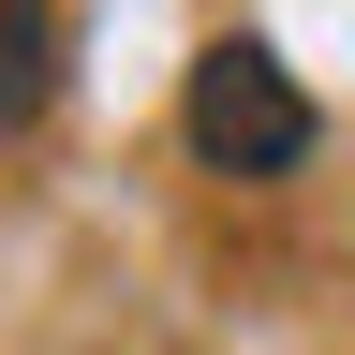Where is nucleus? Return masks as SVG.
<instances>
[{"label":"nucleus","mask_w":355,"mask_h":355,"mask_svg":"<svg viewBox=\"0 0 355 355\" xmlns=\"http://www.w3.org/2000/svg\"><path fill=\"white\" fill-rule=\"evenodd\" d=\"M60 60H74V44H60V0H0V148L60 104Z\"/></svg>","instance_id":"2"},{"label":"nucleus","mask_w":355,"mask_h":355,"mask_svg":"<svg viewBox=\"0 0 355 355\" xmlns=\"http://www.w3.org/2000/svg\"><path fill=\"white\" fill-rule=\"evenodd\" d=\"M178 133H193L207 178H296L311 148H326V119H311V89L282 74V44H266V30H222L207 60H193Z\"/></svg>","instance_id":"1"}]
</instances>
